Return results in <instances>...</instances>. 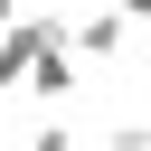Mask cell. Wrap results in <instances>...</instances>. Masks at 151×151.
Instances as JSON below:
<instances>
[{
    "label": "cell",
    "instance_id": "obj_1",
    "mask_svg": "<svg viewBox=\"0 0 151 151\" xmlns=\"http://www.w3.org/2000/svg\"><path fill=\"white\" fill-rule=\"evenodd\" d=\"M123 28H132L123 9H76V19H66V38H76L85 66H113V57H123Z\"/></svg>",
    "mask_w": 151,
    "mask_h": 151
},
{
    "label": "cell",
    "instance_id": "obj_2",
    "mask_svg": "<svg viewBox=\"0 0 151 151\" xmlns=\"http://www.w3.org/2000/svg\"><path fill=\"white\" fill-rule=\"evenodd\" d=\"M28 85H38V104H57V113H66V94H76V38H47V47H38V66H28Z\"/></svg>",
    "mask_w": 151,
    "mask_h": 151
},
{
    "label": "cell",
    "instance_id": "obj_3",
    "mask_svg": "<svg viewBox=\"0 0 151 151\" xmlns=\"http://www.w3.org/2000/svg\"><path fill=\"white\" fill-rule=\"evenodd\" d=\"M28 151H76V132H66V123H47V132H38Z\"/></svg>",
    "mask_w": 151,
    "mask_h": 151
},
{
    "label": "cell",
    "instance_id": "obj_4",
    "mask_svg": "<svg viewBox=\"0 0 151 151\" xmlns=\"http://www.w3.org/2000/svg\"><path fill=\"white\" fill-rule=\"evenodd\" d=\"M113 9H123V19H151V0H113Z\"/></svg>",
    "mask_w": 151,
    "mask_h": 151
},
{
    "label": "cell",
    "instance_id": "obj_5",
    "mask_svg": "<svg viewBox=\"0 0 151 151\" xmlns=\"http://www.w3.org/2000/svg\"><path fill=\"white\" fill-rule=\"evenodd\" d=\"M9 9H19V0H0V28H9Z\"/></svg>",
    "mask_w": 151,
    "mask_h": 151
},
{
    "label": "cell",
    "instance_id": "obj_6",
    "mask_svg": "<svg viewBox=\"0 0 151 151\" xmlns=\"http://www.w3.org/2000/svg\"><path fill=\"white\" fill-rule=\"evenodd\" d=\"M0 151H9V113H0Z\"/></svg>",
    "mask_w": 151,
    "mask_h": 151
}]
</instances>
